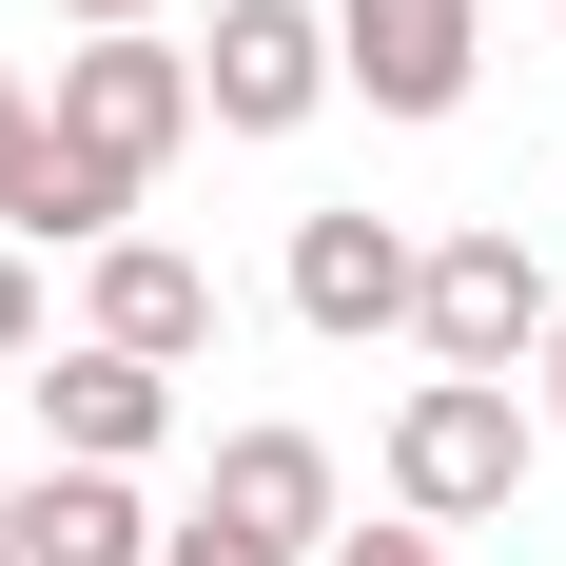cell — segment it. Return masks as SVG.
I'll list each match as a JSON object with an SVG mask.
<instances>
[{
  "instance_id": "cell-1",
  "label": "cell",
  "mask_w": 566,
  "mask_h": 566,
  "mask_svg": "<svg viewBox=\"0 0 566 566\" xmlns=\"http://www.w3.org/2000/svg\"><path fill=\"white\" fill-rule=\"evenodd\" d=\"M527 371H410L391 391V430H371V489H391L410 527H489V509H527Z\"/></svg>"
},
{
  "instance_id": "cell-2",
  "label": "cell",
  "mask_w": 566,
  "mask_h": 566,
  "mask_svg": "<svg viewBox=\"0 0 566 566\" xmlns=\"http://www.w3.org/2000/svg\"><path fill=\"white\" fill-rule=\"evenodd\" d=\"M40 117L78 137V157H117L137 196L176 176V137H216V117H196V40H157V20H117V40H78V59L40 78Z\"/></svg>"
},
{
  "instance_id": "cell-3",
  "label": "cell",
  "mask_w": 566,
  "mask_h": 566,
  "mask_svg": "<svg viewBox=\"0 0 566 566\" xmlns=\"http://www.w3.org/2000/svg\"><path fill=\"white\" fill-rule=\"evenodd\" d=\"M352 78H333V0H216V40H196V117L216 137H313Z\"/></svg>"
},
{
  "instance_id": "cell-4",
  "label": "cell",
  "mask_w": 566,
  "mask_h": 566,
  "mask_svg": "<svg viewBox=\"0 0 566 566\" xmlns=\"http://www.w3.org/2000/svg\"><path fill=\"white\" fill-rule=\"evenodd\" d=\"M547 254H527L509 216H469V234H430V293H410V352H430V371H527V352H547Z\"/></svg>"
},
{
  "instance_id": "cell-5",
  "label": "cell",
  "mask_w": 566,
  "mask_h": 566,
  "mask_svg": "<svg viewBox=\"0 0 566 566\" xmlns=\"http://www.w3.org/2000/svg\"><path fill=\"white\" fill-rule=\"evenodd\" d=\"M333 78L371 117H469L489 78V0H333Z\"/></svg>"
},
{
  "instance_id": "cell-6",
  "label": "cell",
  "mask_w": 566,
  "mask_h": 566,
  "mask_svg": "<svg viewBox=\"0 0 566 566\" xmlns=\"http://www.w3.org/2000/svg\"><path fill=\"white\" fill-rule=\"evenodd\" d=\"M274 293H293V333H410V293H430V234L410 216H293V254H274Z\"/></svg>"
},
{
  "instance_id": "cell-7",
  "label": "cell",
  "mask_w": 566,
  "mask_h": 566,
  "mask_svg": "<svg viewBox=\"0 0 566 566\" xmlns=\"http://www.w3.org/2000/svg\"><path fill=\"white\" fill-rule=\"evenodd\" d=\"M78 333H98V352H137V371H196V352H216V254H176V234L78 254Z\"/></svg>"
},
{
  "instance_id": "cell-8",
  "label": "cell",
  "mask_w": 566,
  "mask_h": 566,
  "mask_svg": "<svg viewBox=\"0 0 566 566\" xmlns=\"http://www.w3.org/2000/svg\"><path fill=\"white\" fill-rule=\"evenodd\" d=\"M117 234H137V176L78 157L59 117H20L0 137V254H117Z\"/></svg>"
},
{
  "instance_id": "cell-9",
  "label": "cell",
  "mask_w": 566,
  "mask_h": 566,
  "mask_svg": "<svg viewBox=\"0 0 566 566\" xmlns=\"http://www.w3.org/2000/svg\"><path fill=\"white\" fill-rule=\"evenodd\" d=\"M20 391H40V450L59 469H157V430H176V371H137V352H40V371H20Z\"/></svg>"
},
{
  "instance_id": "cell-10",
  "label": "cell",
  "mask_w": 566,
  "mask_h": 566,
  "mask_svg": "<svg viewBox=\"0 0 566 566\" xmlns=\"http://www.w3.org/2000/svg\"><path fill=\"white\" fill-rule=\"evenodd\" d=\"M196 509L313 566V547L352 527V469H333V430H216V489H196Z\"/></svg>"
},
{
  "instance_id": "cell-11",
  "label": "cell",
  "mask_w": 566,
  "mask_h": 566,
  "mask_svg": "<svg viewBox=\"0 0 566 566\" xmlns=\"http://www.w3.org/2000/svg\"><path fill=\"white\" fill-rule=\"evenodd\" d=\"M20 566H157V509H137V469H20Z\"/></svg>"
},
{
  "instance_id": "cell-12",
  "label": "cell",
  "mask_w": 566,
  "mask_h": 566,
  "mask_svg": "<svg viewBox=\"0 0 566 566\" xmlns=\"http://www.w3.org/2000/svg\"><path fill=\"white\" fill-rule=\"evenodd\" d=\"M157 566H293V547H254V527H216V509H176V527H157Z\"/></svg>"
},
{
  "instance_id": "cell-13",
  "label": "cell",
  "mask_w": 566,
  "mask_h": 566,
  "mask_svg": "<svg viewBox=\"0 0 566 566\" xmlns=\"http://www.w3.org/2000/svg\"><path fill=\"white\" fill-rule=\"evenodd\" d=\"M40 371V254H0V391Z\"/></svg>"
},
{
  "instance_id": "cell-14",
  "label": "cell",
  "mask_w": 566,
  "mask_h": 566,
  "mask_svg": "<svg viewBox=\"0 0 566 566\" xmlns=\"http://www.w3.org/2000/svg\"><path fill=\"white\" fill-rule=\"evenodd\" d=\"M313 566H450V547H430V527L391 509V527H333V547H313Z\"/></svg>"
},
{
  "instance_id": "cell-15",
  "label": "cell",
  "mask_w": 566,
  "mask_h": 566,
  "mask_svg": "<svg viewBox=\"0 0 566 566\" xmlns=\"http://www.w3.org/2000/svg\"><path fill=\"white\" fill-rule=\"evenodd\" d=\"M527 410H547V450H566V313H547V352H527Z\"/></svg>"
},
{
  "instance_id": "cell-16",
  "label": "cell",
  "mask_w": 566,
  "mask_h": 566,
  "mask_svg": "<svg viewBox=\"0 0 566 566\" xmlns=\"http://www.w3.org/2000/svg\"><path fill=\"white\" fill-rule=\"evenodd\" d=\"M59 20H78V40H117V20H157V0H59Z\"/></svg>"
},
{
  "instance_id": "cell-17",
  "label": "cell",
  "mask_w": 566,
  "mask_h": 566,
  "mask_svg": "<svg viewBox=\"0 0 566 566\" xmlns=\"http://www.w3.org/2000/svg\"><path fill=\"white\" fill-rule=\"evenodd\" d=\"M20 117H40V78H20V59H0V137H20Z\"/></svg>"
},
{
  "instance_id": "cell-18",
  "label": "cell",
  "mask_w": 566,
  "mask_h": 566,
  "mask_svg": "<svg viewBox=\"0 0 566 566\" xmlns=\"http://www.w3.org/2000/svg\"><path fill=\"white\" fill-rule=\"evenodd\" d=\"M0 566H20V469H0Z\"/></svg>"
}]
</instances>
